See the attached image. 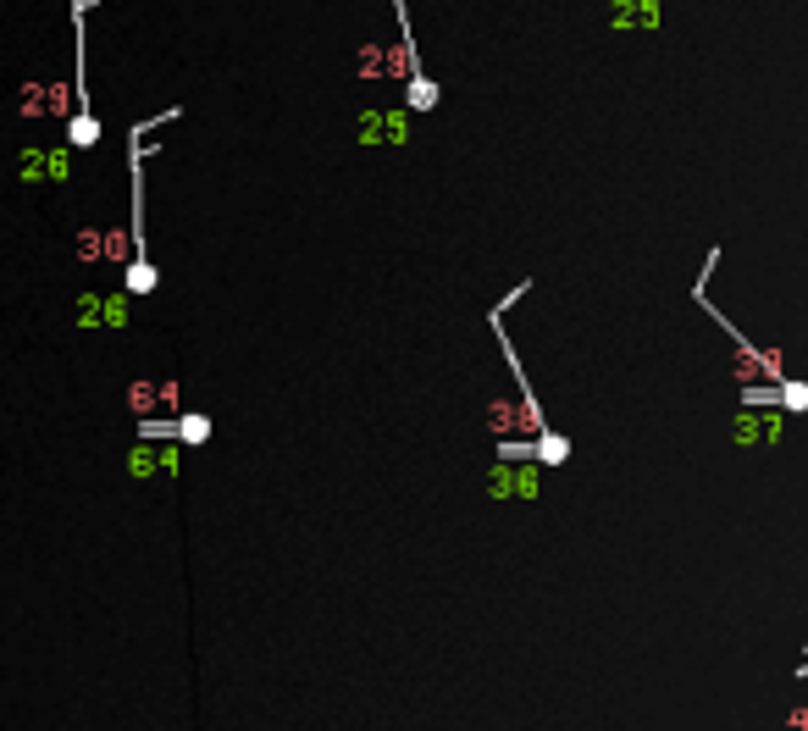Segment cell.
<instances>
[{"label":"cell","mask_w":808,"mask_h":731,"mask_svg":"<svg viewBox=\"0 0 808 731\" xmlns=\"http://www.w3.org/2000/svg\"><path fill=\"white\" fill-rule=\"evenodd\" d=\"M178 111H167V117H150L139 133H133V156H128V183H133V205H128V228H133V266H128V294H150L155 288V266L150 255H144V150H150V133L161 128V122H172Z\"/></svg>","instance_id":"6da1fadb"},{"label":"cell","mask_w":808,"mask_h":731,"mask_svg":"<svg viewBox=\"0 0 808 731\" xmlns=\"http://www.w3.org/2000/svg\"><path fill=\"white\" fill-rule=\"evenodd\" d=\"M515 294H521V288H515ZM515 294H510V300H515ZM510 300H499V305H493V311H488V327H493V338H499V344H504V360H510L515 383H521L526 416H532V432H537V460H543V466H559V460L571 455V444H565L559 432H548L543 410H537V394H532V383H526V366H521V355H515V344H510V338H504V311H510Z\"/></svg>","instance_id":"7a4b0ae2"},{"label":"cell","mask_w":808,"mask_h":731,"mask_svg":"<svg viewBox=\"0 0 808 731\" xmlns=\"http://www.w3.org/2000/svg\"><path fill=\"white\" fill-rule=\"evenodd\" d=\"M393 17H399V45H404V78H410V89H404V100H410V111H438L443 89L427 78V67L416 61V39H410V6L404 0H393Z\"/></svg>","instance_id":"3957f363"},{"label":"cell","mask_w":808,"mask_h":731,"mask_svg":"<svg viewBox=\"0 0 808 731\" xmlns=\"http://www.w3.org/2000/svg\"><path fill=\"white\" fill-rule=\"evenodd\" d=\"M205 432H211V421H205V416H183L178 421V438H183V444H205Z\"/></svg>","instance_id":"277c9868"},{"label":"cell","mask_w":808,"mask_h":731,"mask_svg":"<svg viewBox=\"0 0 808 731\" xmlns=\"http://www.w3.org/2000/svg\"><path fill=\"white\" fill-rule=\"evenodd\" d=\"M786 405L803 410V405H808V388H803V383H786Z\"/></svg>","instance_id":"5b68a950"}]
</instances>
